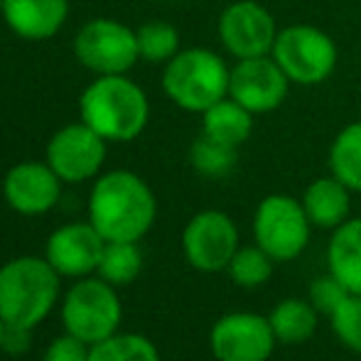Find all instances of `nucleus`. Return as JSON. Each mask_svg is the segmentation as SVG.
<instances>
[{"mask_svg": "<svg viewBox=\"0 0 361 361\" xmlns=\"http://www.w3.org/2000/svg\"><path fill=\"white\" fill-rule=\"evenodd\" d=\"M157 202L150 185L130 170H114L94 182L89 221L106 241H135L152 228Z\"/></svg>", "mask_w": 361, "mask_h": 361, "instance_id": "f257e3e1", "label": "nucleus"}, {"mask_svg": "<svg viewBox=\"0 0 361 361\" xmlns=\"http://www.w3.org/2000/svg\"><path fill=\"white\" fill-rule=\"evenodd\" d=\"M79 116L109 143H128L145 130L150 101L126 74L96 76L81 94Z\"/></svg>", "mask_w": 361, "mask_h": 361, "instance_id": "f03ea898", "label": "nucleus"}, {"mask_svg": "<svg viewBox=\"0 0 361 361\" xmlns=\"http://www.w3.org/2000/svg\"><path fill=\"white\" fill-rule=\"evenodd\" d=\"M59 295V273L47 258L20 256L0 266V319L8 327L35 329Z\"/></svg>", "mask_w": 361, "mask_h": 361, "instance_id": "7ed1b4c3", "label": "nucleus"}, {"mask_svg": "<svg viewBox=\"0 0 361 361\" xmlns=\"http://www.w3.org/2000/svg\"><path fill=\"white\" fill-rule=\"evenodd\" d=\"M231 69L212 49H180L162 69V91L182 111L204 114L228 96Z\"/></svg>", "mask_w": 361, "mask_h": 361, "instance_id": "20e7f679", "label": "nucleus"}, {"mask_svg": "<svg viewBox=\"0 0 361 361\" xmlns=\"http://www.w3.org/2000/svg\"><path fill=\"white\" fill-rule=\"evenodd\" d=\"M271 57L286 72L290 84L317 86L334 74L339 62V49L324 30L307 23H298L278 30Z\"/></svg>", "mask_w": 361, "mask_h": 361, "instance_id": "39448f33", "label": "nucleus"}, {"mask_svg": "<svg viewBox=\"0 0 361 361\" xmlns=\"http://www.w3.org/2000/svg\"><path fill=\"white\" fill-rule=\"evenodd\" d=\"M121 317H123L121 298L116 288L106 283L104 278H81L64 295V329H67V334L86 342L89 347L118 332Z\"/></svg>", "mask_w": 361, "mask_h": 361, "instance_id": "423d86ee", "label": "nucleus"}, {"mask_svg": "<svg viewBox=\"0 0 361 361\" xmlns=\"http://www.w3.org/2000/svg\"><path fill=\"white\" fill-rule=\"evenodd\" d=\"M312 224L302 202L290 195H268L253 214V241L273 261H295L310 243Z\"/></svg>", "mask_w": 361, "mask_h": 361, "instance_id": "0eeeda50", "label": "nucleus"}, {"mask_svg": "<svg viewBox=\"0 0 361 361\" xmlns=\"http://www.w3.org/2000/svg\"><path fill=\"white\" fill-rule=\"evenodd\" d=\"M74 57L96 76L128 74L140 59L135 30L114 18H94L74 37Z\"/></svg>", "mask_w": 361, "mask_h": 361, "instance_id": "6e6552de", "label": "nucleus"}, {"mask_svg": "<svg viewBox=\"0 0 361 361\" xmlns=\"http://www.w3.org/2000/svg\"><path fill=\"white\" fill-rule=\"evenodd\" d=\"M238 228L233 219L219 209H204L187 221L182 231V253L200 273L226 271L238 251Z\"/></svg>", "mask_w": 361, "mask_h": 361, "instance_id": "1a4fd4ad", "label": "nucleus"}, {"mask_svg": "<svg viewBox=\"0 0 361 361\" xmlns=\"http://www.w3.org/2000/svg\"><path fill=\"white\" fill-rule=\"evenodd\" d=\"M224 49L236 59L266 57L278 37L276 18L256 0H233L219 15L216 25Z\"/></svg>", "mask_w": 361, "mask_h": 361, "instance_id": "9d476101", "label": "nucleus"}, {"mask_svg": "<svg viewBox=\"0 0 361 361\" xmlns=\"http://www.w3.org/2000/svg\"><path fill=\"white\" fill-rule=\"evenodd\" d=\"M276 344L268 317L256 312L221 314L209 332V349L216 361H268Z\"/></svg>", "mask_w": 361, "mask_h": 361, "instance_id": "9b49d317", "label": "nucleus"}, {"mask_svg": "<svg viewBox=\"0 0 361 361\" xmlns=\"http://www.w3.org/2000/svg\"><path fill=\"white\" fill-rule=\"evenodd\" d=\"M106 143L94 128L79 121L59 128L49 138L44 162L62 182H86L96 177L106 160Z\"/></svg>", "mask_w": 361, "mask_h": 361, "instance_id": "f8f14e48", "label": "nucleus"}, {"mask_svg": "<svg viewBox=\"0 0 361 361\" xmlns=\"http://www.w3.org/2000/svg\"><path fill=\"white\" fill-rule=\"evenodd\" d=\"M288 89L290 79L271 54L236 59V64L231 67V76H228V96L253 116L281 109Z\"/></svg>", "mask_w": 361, "mask_h": 361, "instance_id": "ddd939ff", "label": "nucleus"}, {"mask_svg": "<svg viewBox=\"0 0 361 361\" xmlns=\"http://www.w3.org/2000/svg\"><path fill=\"white\" fill-rule=\"evenodd\" d=\"M62 180L47 162L25 160L8 170L3 180V197L13 212L23 216H42L59 202Z\"/></svg>", "mask_w": 361, "mask_h": 361, "instance_id": "4468645a", "label": "nucleus"}, {"mask_svg": "<svg viewBox=\"0 0 361 361\" xmlns=\"http://www.w3.org/2000/svg\"><path fill=\"white\" fill-rule=\"evenodd\" d=\"M106 238L94 228V224H64L44 246V258L49 266L67 278H86L89 273L99 271L104 256Z\"/></svg>", "mask_w": 361, "mask_h": 361, "instance_id": "2eb2a0df", "label": "nucleus"}, {"mask_svg": "<svg viewBox=\"0 0 361 361\" xmlns=\"http://www.w3.org/2000/svg\"><path fill=\"white\" fill-rule=\"evenodd\" d=\"M0 15L18 37L44 42L64 27L69 0H0Z\"/></svg>", "mask_w": 361, "mask_h": 361, "instance_id": "dca6fc26", "label": "nucleus"}, {"mask_svg": "<svg viewBox=\"0 0 361 361\" xmlns=\"http://www.w3.org/2000/svg\"><path fill=\"white\" fill-rule=\"evenodd\" d=\"M302 207L307 212V219L317 228H337L349 219L352 209V190L344 182H339L334 175L317 177L310 182L302 195Z\"/></svg>", "mask_w": 361, "mask_h": 361, "instance_id": "f3484780", "label": "nucleus"}, {"mask_svg": "<svg viewBox=\"0 0 361 361\" xmlns=\"http://www.w3.org/2000/svg\"><path fill=\"white\" fill-rule=\"evenodd\" d=\"M327 268L349 293L361 295V216L347 219L332 231Z\"/></svg>", "mask_w": 361, "mask_h": 361, "instance_id": "a211bd4d", "label": "nucleus"}, {"mask_svg": "<svg viewBox=\"0 0 361 361\" xmlns=\"http://www.w3.org/2000/svg\"><path fill=\"white\" fill-rule=\"evenodd\" d=\"M202 133L219 143L241 147L253 133V114L226 96L202 114Z\"/></svg>", "mask_w": 361, "mask_h": 361, "instance_id": "6ab92c4d", "label": "nucleus"}, {"mask_svg": "<svg viewBox=\"0 0 361 361\" xmlns=\"http://www.w3.org/2000/svg\"><path fill=\"white\" fill-rule=\"evenodd\" d=\"M319 312L312 307L310 300L286 298L273 307L268 314V322L273 327L278 344H302L317 329Z\"/></svg>", "mask_w": 361, "mask_h": 361, "instance_id": "aec40b11", "label": "nucleus"}, {"mask_svg": "<svg viewBox=\"0 0 361 361\" xmlns=\"http://www.w3.org/2000/svg\"><path fill=\"white\" fill-rule=\"evenodd\" d=\"M329 175L361 192V121L344 126L329 145Z\"/></svg>", "mask_w": 361, "mask_h": 361, "instance_id": "412c9836", "label": "nucleus"}, {"mask_svg": "<svg viewBox=\"0 0 361 361\" xmlns=\"http://www.w3.org/2000/svg\"><path fill=\"white\" fill-rule=\"evenodd\" d=\"M143 271V253L135 241H106L99 263V278L114 288L128 286Z\"/></svg>", "mask_w": 361, "mask_h": 361, "instance_id": "4be33fe9", "label": "nucleus"}, {"mask_svg": "<svg viewBox=\"0 0 361 361\" xmlns=\"http://www.w3.org/2000/svg\"><path fill=\"white\" fill-rule=\"evenodd\" d=\"M190 162L202 177L209 180H221L236 170L238 162V147L219 143L209 135L200 133V138L190 147Z\"/></svg>", "mask_w": 361, "mask_h": 361, "instance_id": "5701e85b", "label": "nucleus"}, {"mask_svg": "<svg viewBox=\"0 0 361 361\" xmlns=\"http://www.w3.org/2000/svg\"><path fill=\"white\" fill-rule=\"evenodd\" d=\"M140 59L150 64H167L180 52V32L165 20H147L135 30Z\"/></svg>", "mask_w": 361, "mask_h": 361, "instance_id": "b1692460", "label": "nucleus"}, {"mask_svg": "<svg viewBox=\"0 0 361 361\" xmlns=\"http://www.w3.org/2000/svg\"><path fill=\"white\" fill-rule=\"evenodd\" d=\"M273 258L263 251L261 246H238V251L233 253V258L228 261L226 273L238 288H261L271 281L273 276Z\"/></svg>", "mask_w": 361, "mask_h": 361, "instance_id": "393cba45", "label": "nucleus"}, {"mask_svg": "<svg viewBox=\"0 0 361 361\" xmlns=\"http://www.w3.org/2000/svg\"><path fill=\"white\" fill-rule=\"evenodd\" d=\"M89 361H160V354L143 334L116 332L89 349Z\"/></svg>", "mask_w": 361, "mask_h": 361, "instance_id": "a878e982", "label": "nucleus"}, {"mask_svg": "<svg viewBox=\"0 0 361 361\" xmlns=\"http://www.w3.org/2000/svg\"><path fill=\"white\" fill-rule=\"evenodd\" d=\"M332 332L349 352L361 357V295L349 293L339 302V307L329 314Z\"/></svg>", "mask_w": 361, "mask_h": 361, "instance_id": "bb28decb", "label": "nucleus"}, {"mask_svg": "<svg viewBox=\"0 0 361 361\" xmlns=\"http://www.w3.org/2000/svg\"><path fill=\"white\" fill-rule=\"evenodd\" d=\"M347 295H349V290L344 288L342 283H339L337 278L332 276V273H327V276L314 278V281H312L307 300L312 302V307L317 310L319 314L329 317V314H332L334 310L339 307V302H342Z\"/></svg>", "mask_w": 361, "mask_h": 361, "instance_id": "cd10ccee", "label": "nucleus"}, {"mask_svg": "<svg viewBox=\"0 0 361 361\" xmlns=\"http://www.w3.org/2000/svg\"><path fill=\"white\" fill-rule=\"evenodd\" d=\"M89 349L91 347L86 342L72 337V334H64L49 344L42 361H89Z\"/></svg>", "mask_w": 361, "mask_h": 361, "instance_id": "c85d7f7f", "label": "nucleus"}, {"mask_svg": "<svg viewBox=\"0 0 361 361\" xmlns=\"http://www.w3.org/2000/svg\"><path fill=\"white\" fill-rule=\"evenodd\" d=\"M30 334H32V329L8 327V324H5L3 352H8V354H25V352H27V347H30Z\"/></svg>", "mask_w": 361, "mask_h": 361, "instance_id": "c756f323", "label": "nucleus"}, {"mask_svg": "<svg viewBox=\"0 0 361 361\" xmlns=\"http://www.w3.org/2000/svg\"><path fill=\"white\" fill-rule=\"evenodd\" d=\"M3 337H5V322L0 319V352H3Z\"/></svg>", "mask_w": 361, "mask_h": 361, "instance_id": "7c9ffc66", "label": "nucleus"}]
</instances>
